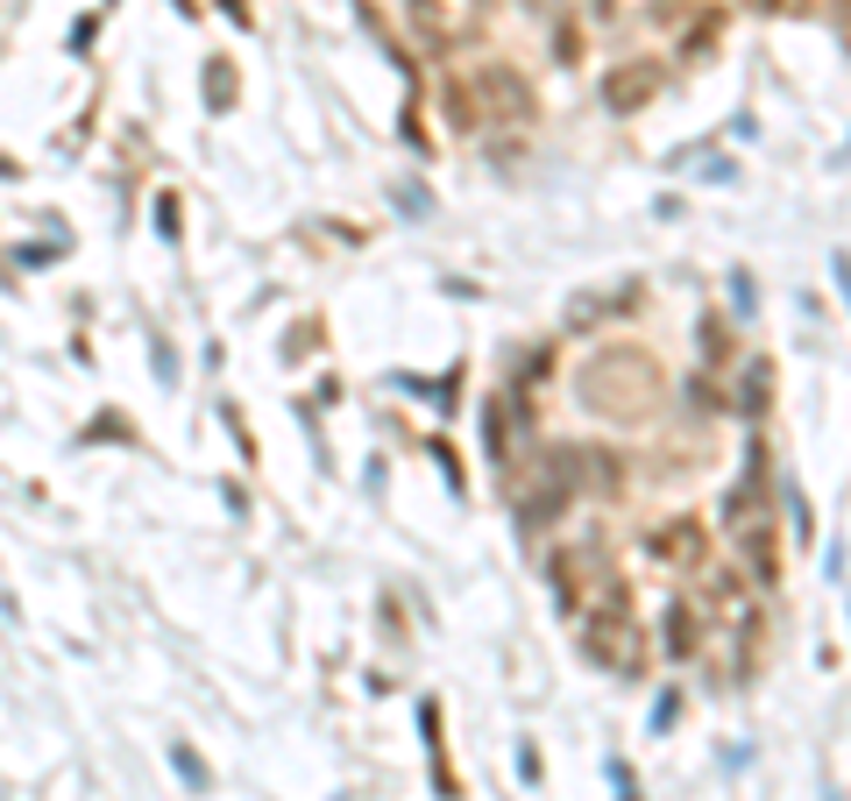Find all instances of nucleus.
<instances>
[{"label":"nucleus","instance_id":"1","mask_svg":"<svg viewBox=\"0 0 851 801\" xmlns=\"http://www.w3.org/2000/svg\"><path fill=\"white\" fill-rule=\"evenodd\" d=\"M171 766H177V774H185V780H192V788H206V766H199V759H192V752H171Z\"/></svg>","mask_w":851,"mask_h":801},{"label":"nucleus","instance_id":"2","mask_svg":"<svg viewBox=\"0 0 851 801\" xmlns=\"http://www.w3.org/2000/svg\"><path fill=\"white\" fill-rule=\"evenodd\" d=\"M830 270H838V284H844V306H851V255H838Z\"/></svg>","mask_w":851,"mask_h":801}]
</instances>
